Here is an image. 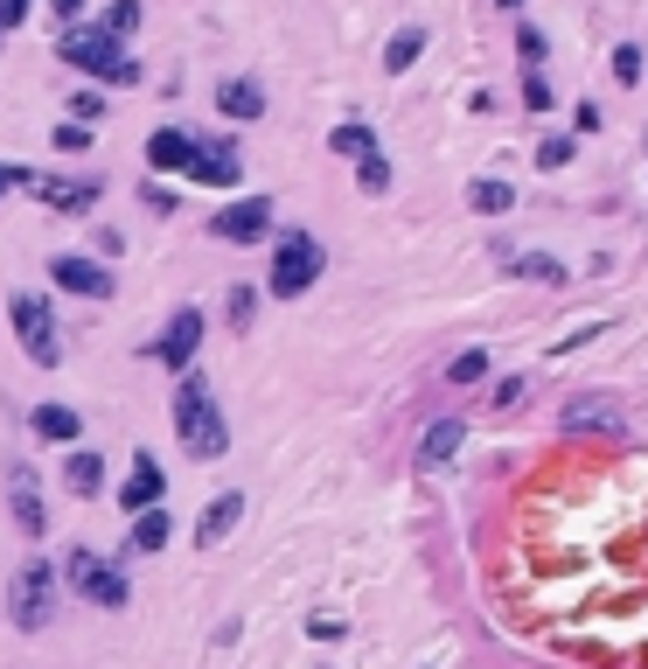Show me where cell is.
Segmentation results:
<instances>
[{
	"label": "cell",
	"mask_w": 648,
	"mask_h": 669,
	"mask_svg": "<svg viewBox=\"0 0 648 669\" xmlns=\"http://www.w3.org/2000/svg\"><path fill=\"white\" fill-rule=\"evenodd\" d=\"M147 168H161V175H188V126H154V140H147Z\"/></svg>",
	"instance_id": "14"
},
{
	"label": "cell",
	"mask_w": 648,
	"mask_h": 669,
	"mask_svg": "<svg viewBox=\"0 0 648 669\" xmlns=\"http://www.w3.org/2000/svg\"><path fill=\"white\" fill-rule=\"evenodd\" d=\"M28 426L43 432V439H56V447H78V439H84V418L70 412V405H35Z\"/></svg>",
	"instance_id": "15"
},
{
	"label": "cell",
	"mask_w": 648,
	"mask_h": 669,
	"mask_svg": "<svg viewBox=\"0 0 648 669\" xmlns=\"http://www.w3.org/2000/svg\"><path fill=\"white\" fill-rule=\"evenodd\" d=\"M217 112H223V119H244V126L265 119V84L258 78H223L217 84Z\"/></svg>",
	"instance_id": "13"
},
{
	"label": "cell",
	"mask_w": 648,
	"mask_h": 669,
	"mask_svg": "<svg viewBox=\"0 0 648 669\" xmlns=\"http://www.w3.org/2000/svg\"><path fill=\"white\" fill-rule=\"evenodd\" d=\"M223 314H231V328L244 335V328L258 321V286H238V293H231V308H223Z\"/></svg>",
	"instance_id": "27"
},
{
	"label": "cell",
	"mask_w": 648,
	"mask_h": 669,
	"mask_svg": "<svg viewBox=\"0 0 648 669\" xmlns=\"http://www.w3.org/2000/svg\"><path fill=\"white\" fill-rule=\"evenodd\" d=\"M328 147H335L342 161H370V154H377V132H370L363 119H349V126H335V132H328Z\"/></svg>",
	"instance_id": "21"
},
{
	"label": "cell",
	"mask_w": 648,
	"mask_h": 669,
	"mask_svg": "<svg viewBox=\"0 0 648 669\" xmlns=\"http://www.w3.org/2000/svg\"><path fill=\"white\" fill-rule=\"evenodd\" d=\"M509 273H517V279H537V286H565V265L551 258V252H523V258H509Z\"/></svg>",
	"instance_id": "23"
},
{
	"label": "cell",
	"mask_w": 648,
	"mask_h": 669,
	"mask_svg": "<svg viewBox=\"0 0 648 669\" xmlns=\"http://www.w3.org/2000/svg\"><path fill=\"white\" fill-rule=\"evenodd\" d=\"M56 56H63L70 70H84V78L99 84H140V56H126V43H112L105 28H63V43H56Z\"/></svg>",
	"instance_id": "2"
},
{
	"label": "cell",
	"mask_w": 648,
	"mask_h": 669,
	"mask_svg": "<svg viewBox=\"0 0 648 669\" xmlns=\"http://www.w3.org/2000/svg\"><path fill=\"white\" fill-rule=\"evenodd\" d=\"M49 14H56L63 28H84V0H49Z\"/></svg>",
	"instance_id": "36"
},
{
	"label": "cell",
	"mask_w": 648,
	"mask_h": 669,
	"mask_svg": "<svg viewBox=\"0 0 648 669\" xmlns=\"http://www.w3.org/2000/svg\"><path fill=\"white\" fill-rule=\"evenodd\" d=\"M8 614H14V627H43L56 614V565L49 558H22V572L8 586Z\"/></svg>",
	"instance_id": "6"
},
{
	"label": "cell",
	"mask_w": 648,
	"mask_h": 669,
	"mask_svg": "<svg viewBox=\"0 0 648 669\" xmlns=\"http://www.w3.org/2000/svg\"><path fill=\"white\" fill-rule=\"evenodd\" d=\"M517 397H523V377H509V384H495V391H488V405H495V412H509Z\"/></svg>",
	"instance_id": "37"
},
{
	"label": "cell",
	"mask_w": 648,
	"mask_h": 669,
	"mask_svg": "<svg viewBox=\"0 0 648 669\" xmlns=\"http://www.w3.org/2000/svg\"><path fill=\"white\" fill-rule=\"evenodd\" d=\"M467 209H474V217H509V209H517V188H509V182H467Z\"/></svg>",
	"instance_id": "19"
},
{
	"label": "cell",
	"mask_w": 648,
	"mask_h": 669,
	"mask_svg": "<svg viewBox=\"0 0 648 669\" xmlns=\"http://www.w3.org/2000/svg\"><path fill=\"white\" fill-rule=\"evenodd\" d=\"M161 461L154 453H132V468H126V482H119V509H126V523L132 516H147V509H161Z\"/></svg>",
	"instance_id": "11"
},
{
	"label": "cell",
	"mask_w": 648,
	"mask_h": 669,
	"mask_svg": "<svg viewBox=\"0 0 648 669\" xmlns=\"http://www.w3.org/2000/svg\"><path fill=\"white\" fill-rule=\"evenodd\" d=\"M447 377H453V384H482V377H488V356H482V349H461V356L447 362Z\"/></svg>",
	"instance_id": "25"
},
{
	"label": "cell",
	"mask_w": 648,
	"mask_h": 669,
	"mask_svg": "<svg viewBox=\"0 0 648 669\" xmlns=\"http://www.w3.org/2000/svg\"><path fill=\"white\" fill-rule=\"evenodd\" d=\"M49 147H56V154H84V147H91V126H78V119H63V126L49 132Z\"/></svg>",
	"instance_id": "29"
},
{
	"label": "cell",
	"mask_w": 648,
	"mask_h": 669,
	"mask_svg": "<svg viewBox=\"0 0 648 669\" xmlns=\"http://www.w3.org/2000/svg\"><path fill=\"white\" fill-rule=\"evenodd\" d=\"M188 175L209 182V188H238L244 182V161L231 140H202V132H188Z\"/></svg>",
	"instance_id": "7"
},
{
	"label": "cell",
	"mask_w": 648,
	"mask_h": 669,
	"mask_svg": "<svg viewBox=\"0 0 648 669\" xmlns=\"http://www.w3.org/2000/svg\"><path fill=\"white\" fill-rule=\"evenodd\" d=\"M35 196L49 209H91L99 203V182H35Z\"/></svg>",
	"instance_id": "20"
},
{
	"label": "cell",
	"mask_w": 648,
	"mask_h": 669,
	"mask_svg": "<svg viewBox=\"0 0 648 669\" xmlns=\"http://www.w3.org/2000/svg\"><path fill=\"white\" fill-rule=\"evenodd\" d=\"M14 530H22V538H43L49 530V516H43V503H35V488H28V468H14Z\"/></svg>",
	"instance_id": "18"
},
{
	"label": "cell",
	"mask_w": 648,
	"mask_h": 669,
	"mask_svg": "<svg viewBox=\"0 0 648 669\" xmlns=\"http://www.w3.org/2000/svg\"><path fill=\"white\" fill-rule=\"evenodd\" d=\"M28 8H35V0H0V28H22Z\"/></svg>",
	"instance_id": "39"
},
{
	"label": "cell",
	"mask_w": 648,
	"mask_h": 669,
	"mask_svg": "<svg viewBox=\"0 0 648 669\" xmlns=\"http://www.w3.org/2000/svg\"><path fill=\"white\" fill-rule=\"evenodd\" d=\"M517 49H523V64L537 70V64H544V28H530V22H523V28H517Z\"/></svg>",
	"instance_id": "34"
},
{
	"label": "cell",
	"mask_w": 648,
	"mask_h": 669,
	"mask_svg": "<svg viewBox=\"0 0 648 669\" xmlns=\"http://www.w3.org/2000/svg\"><path fill=\"white\" fill-rule=\"evenodd\" d=\"M209 231H217L223 244H258L265 231H273V203H265V196H244V203H231V209H217V217H209Z\"/></svg>",
	"instance_id": "9"
},
{
	"label": "cell",
	"mask_w": 648,
	"mask_h": 669,
	"mask_svg": "<svg viewBox=\"0 0 648 669\" xmlns=\"http://www.w3.org/2000/svg\"><path fill=\"white\" fill-rule=\"evenodd\" d=\"M70 112H78V126H99V119H105V91H78Z\"/></svg>",
	"instance_id": "31"
},
{
	"label": "cell",
	"mask_w": 648,
	"mask_h": 669,
	"mask_svg": "<svg viewBox=\"0 0 648 669\" xmlns=\"http://www.w3.org/2000/svg\"><path fill=\"white\" fill-rule=\"evenodd\" d=\"M132 28H140V0H119V8L105 14V35H112V43H126Z\"/></svg>",
	"instance_id": "28"
},
{
	"label": "cell",
	"mask_w": 648,
	"mask_h": 669,
	"mask_svg": "<svg viewBox=\"0 0 648 669\" xmlns=\"http://www.w3.org/2000/svg\"><path fill=\"white\" fill-rule=\"evenodd\" d=\"M321 265H328V252H321L314 231H286L279 252H273V273H265V293H273V300H300L321 279Z\"/></svg>",
	"instance_id": "3"
},
{
	"label": "cell",
	"mask_w": 648,
	"mask_h": 669,
	"mask_svg": "<svg viewBox=\"0 0 648 669\" xmlns=\"http://www.w3.org/2000/svg\"><path fill=\"white\" fill-rule=\"evenodd\" d=\"M8 188H35V175H28V168H14V161H0V196H8Z\"/></svg>",
	"instance_id": "38"
},
{
	"label": "cell",
	"mask_w": 648,
	"mask_h": 669,
	"mask_svg": "<svg viewBox=\"0 0 648 669\" xmlns=\"http://www.w3.org/2000/svg\"><path fill=\"white\" fill-rule=\"evenodd\" d=\"M49 279L63 286V293H84V300H112V286H119L99 258H78V252H56L49 258Z\"/></svg>",
	"instance_id": "10"
},
{
	"label": "cell",
	"mask_w": 648,
	"mask_h": 669,
	"mask_svg": "<svg viewBox=\"0 0 648 669\" xmlns=\"http://www.w3.org/2000/svg\"><path fill=\"white\" fill-rule=\"evenodd\" d=\"M565 426H606V432H614V412H606V405H571Z\"/></svg>",
	"instance_id": "33"
},
{
	"label": "cell",
	"mask_w": 648,
	"mask_h": 669,
	"mask_svg": "<svg viewBox=\"0 0 648 669\" xmlns=\"http://www.w3.org/2000/svg\"><path fill=\"white\" fill-rule=\"evenodd\" d=\"M8 321H14V335H22L28 362H43V370H56V362H63V342H56V314H49V300H43V293H22V286H14V293H8Z\"/></svg>",
	"instance_id": "5"
},
{
	"label": "cell",
	"mask_w": 648,
	"mask_h": 669,
	"mask_svg": "<svg viewBox=\"0 0 648 669\" xmlns=\"http://www.w3.org/2000/svg\"><path fill=\"white\" fill-rule=\"evenodd\" d=\"M167 538H175V516H167V509L132 516V530H126V558H132V551H167Z\"/></svg>",
	"instance_id": "16"
},
{
	"label": "cell",
	"mask_w": 648,
	"mask_h": 669,
	"mask_svg": "<svg viewBox=\"0 0 648 669\" xmlns=\"http://www.w3.org/2000/svg\"><path fill=\"white\" fill-rule=\"evenodd\" d=\"M523 105H530V112H551V84H544V70H530V78H523Z\"/></svg>",
	"instance_id": "35"
},
{
	"label": "cell",
	"mask_w": 648,
	"mask_h": 669,
	"mask_svg": "<svg viewBox=\"0 0 648 669\" xmlns=\"http://www.w3.org/2000/svg\"><path fill=\"white\" fill-rule=\"evenodd\" d=\"M614 78H621V84H641V49H635V43L614 49Z\"/></svg>",
	"instance_id": "32"
},
{
	"label": "cell",
	"mask_w": 648,
	"mask_h": 669,
	"mask_svg": "<svg viewBox=\"0 0 648 669\" xmlns=\"http://www.w3.org/2000/svg\"><path fill=\"white\" fill-rule=\"evenodd\" d=\"M175 432H182V447L196 453V461H223V453H231V426H223L217 397H209V384L196 370L175 384Z\"/></svg>",
	"instance_id": "1"
},
{
	"label": "cell",
	"mask_w": 648,
	"mask_h": 669,
	"mask_svg": "<svg viewBox=\"0 0 648 669\" xmlns=\"http://www.w3.org/2000/svg\"><path fill=\"white\" fill-rule=\"evenodd\" d=\"M63 586L78 592V600H91V607H105V614H119V607L132 600L126 572L112 565V558H99V551H70V565H63Z\"/></svg>",
	"instance_id": "4"
},
{
	"label": "cell",
	"mask_w": 648,
	"mask_h": 669,
	"mask_svg": "<svg viewBox=\"0 0 648 669\" xmlns=\"http://www.w3.org/2000/svg\"><path fill=\"white\" fill-rule=\"evenodd\" d=\"M453 447H461V418H440V426L426 432V447H418V453H426V461L440 468V461H453Z\"/></svg>",
	"instance_id": "24"
},
{
	"label": "cell",
	"mask_w": 648,
	"mask_h": 669,
	"mask_svg": "<svg viewBox=\"0 0 648 669\" xmlns=\"http://www.w3.org/2000/svg\"><path fill=\"white\" fill-rule=\"evenodd\" d=\"M63 488H70V495H99V488H105V461H99L91 447H78V453L63 461Z\"/></svg>",
	"instance_id": "17"
},
{
	"label": "cell",
	"mask_w": 648,
	"mask_h": 669,
	"mask_svg": "<svg viewBox=\"0 0 648 669\" xmlns=\"http://www.w3.org/2000/svg\"><path fill=\"white\" fill-rule=\"evenodd\" d=\"M571 154H579V140H571V132H551V140L537 147V168H565Z\"/></svg>",
	"instance_id": "30"
},
{
	"label": "cell",
	"mask_w": 648,
	"mask_h": 669,
	"mask_svg": "<svg viewBox=\"0 0 648 669\" xmlns=\"http://www.w3.org/2000/svg\"><path fill=\"white\" fill-rule=\"evenodd\" d=\"M418 49H426V28H397L384 43V70H391V78H405V70L418 64Z\"/></svg>",
	"instance_id": "22"
},
{
	"label": "cell",
	"mask_w": 648,
	"mask_h": 669,
	"mask_svg": "<svg viewBox=\"0 0 648 669\" xmlns=\"http://www.w3.org/2000/svg\"><path fill=\"white\" fill-rule=\"evenodd\" d=\"M356 182H363V196H384V188H391V161H384V154L356 161Z\"/></svg>",
	"instance_id": "26"
},
{
	"label": "cell",
	"mask_w": 648,
	"mask_h": 669,
	"mask_svg": "<svg viewBox=\"0 0 648 669\" xmlns=\"http://www.w3.org/2000/svg\"><path fill=\"white\" fill-rule=\"evenodd\" d=\"M196 349H202V308H182L175 321H167L161 342H147V356L167 362V370H182V377H188V362H196Z\"/></svg>",
	"instance_id": "8"
},
{
	"label": "cell",
	"mask_w": 648,
	"mask_h": 669,
	"mask_svg": "<svg viewBox=\"0 0 648 669\" xmlns=\"http://www.w3.org/2000/svg\"><path fill=\"white\" fill-rule=\"evenodd\" d=\"M238 523H244V488H223L217 503L202 509V523H196V551H217Z\"/></svg>",
	"instance_id": "12"
}]
</instances>
